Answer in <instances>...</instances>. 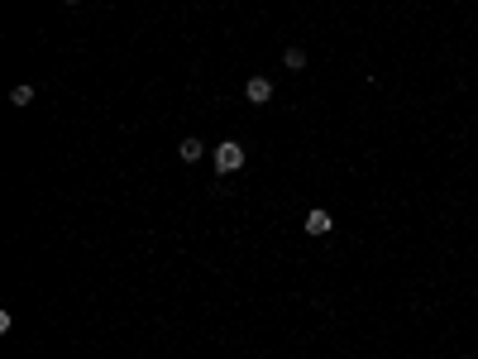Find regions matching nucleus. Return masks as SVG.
Listing matches in <instances>:
<instances>
[{
  "label": "nucleus",
  "instance_id": "obj_1",
  "mask_svg": "<svg viewBox=\"0 0 478 359\" xmlns=\"http://www.w3.org/2000/svg\"><path fill=\"white\" fill-rule=\"evenodd\" d=\"M244 168V144H220L215 149V172H239Z\"/></svg>",
  "mask_w": 478,
  "mask_h": 359
},
{
  "label": "nucleus",
  "instance_id": "obj_2",
  "mask_svg": "<svg viewBox=\"0 0 478 359\" xmlns=\"http://www.w3.org/2000/svg\"><path fill=\"white\" fill-rule=\"evenodd\" d=\"M244 96H249L254 106H268V101H273V82H268V77H249V82H244Z\"/></svg>",
  "mask_w": 478,
  "mask_h": 359
},
{
  "label": "nucleus",
  "instance_id": "obj_3",
  "mask_svg": "<svg viewBox=\"0 0 478 359\" xmlns=\"http://www.w3.org/2000/svg\"><path fill=\"white\" fill-rule=\"evenodd\" d=\"M330 225H335V216H330L325 206H316V211H306V230H311V235H330Z\"/></svg>",
  "mask_w": 478,
  "mask_h": 359
},
{
  "label": "nucleus",
  "instance_id": "obj_4",
  "mask_svg": "<svg viewBox=\"0 0 478 359\" xmlns=\"http://www.w3.org/2000/svg\"><path fill=\"white\" fill-rule=\"evenodd\" d=\"M177 154H182V163H196V158L206 154V144H201V139H182V144H177Z\"/></svg>",
  "mask_w": 478,
  "mask_h": 359
},
{
  "label": "nucleus",
  "instance_id": "obj_5",
  "mask_svg": "<svg viewBox=\"0 0 478 359\" xmlns=\"http://www.w3.org/2000/svg\"><path fill=\"white\" fill-rule=\"evenodd\" d=\"M282 67L301 72V67H306V53H301V48H287V53H282Z\"/></svg>",
  "mask_w": 478,
  "mask_h": 359
},
{
  "label": "nucleus",
  "instance_id": "obj_6",
  "mask_svg": "<svg viewBox=\"0 0 478 359\" xmlns=\"http://www.w3.org/2000/svg\"><path fill=\"white\" fill-rule=\"evenodd\" d=\"M10 101H15V106H29V101H34V86H15Z\"/></svg>",
  "mask_w": 478,
  "mask_h": 359
},
{
  "label": "nucleus",
  "instance_id": "obj_7",
  "mask_svg": "<svg viewBox=\"0 0 478 359\" xmlns=\"http://www.w3.org/2000/svg\"><path fill=\"white\" fill-rule=\"evenodd\" d=\"M62 5H77V0H62Z\"/></svg>",
  "mask_w": 478,
  "mask_h": 359
}]
</instances>
